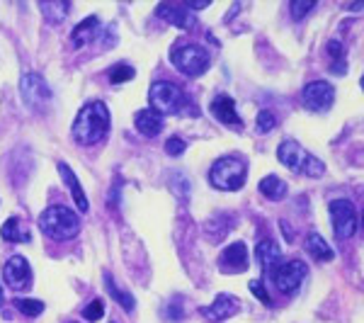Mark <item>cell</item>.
Instances as JSON below:
<instances>
[{"label":"cell","instance_id":"cell-1","mask_svg":"<svg viewBox=\"0 0 364 323\" xmlns=\"http://www.w3.org/2000/svg\"><path fill=\"white\" fill-rule=\"evenodd\" d=\"M73 136L78 144L83 146H93L98 141L104 139V134L109 131V110L107 104L100 102V100H93L78 112L73 122Z\"/></svg>","mask_w":364,"mask_h":323},{"label":"cell","instance_id":"cell-2","mask_svg":"<svg viewBox=\"0 0 364 323\" xmlns=\"http://www.w3.org/2000/svg\"><path fill=\"white\" fill-rule=\"evenodd\" d=\"M39 229L54 241H73L80 234V219L69 207H49L39 216Z\"/></svg>","mask_w":364,"mask_h":323},{"label":"cell","instance_id":"cell-3","mask_svg":"<svg viewBox=\"0 0 364 323\" xmlns=\"http://www.w3.org/2000/svg\"><path fill=\"white\" fill-rule=\"evenodd\" d=\"M248 165L238 156H226V158L214 160L212 170H209V183L212 187L224 190V192H236L246 185Z\"/></svg>","mask_w":364,"mask_h":323},{"label":"cell","instance_id":"cell-4","mask_svg":"<svg viewBox=\"0 0 364 323\" xmlns=\"http://www.w3.org/2000/svg\"><path fill=\"white\" fill-rule=\"evenodd\" d=\"M277 158H280L282 165L291 170V173H304L309 178H320L325 173L323 160H318L316 156L306 154L304 146L296 144V141H284V144L277 149Z\"/></svg>","mask_w":364,"mask_h":323},{"label":"cell","instance_id":"cell-5","mask_svg":"<svg viewBox=\"0 0 364 323\" xmlns=\"http://www.w3.org/2000/svg\"><path fill=\"white\" fill-rule=\"evenodd\" d=\"M148 102H151L153 112L156 115H177V112L188 104V98L177 88L175 83H167V80H156L148 90Z\"/></svg>","mask_w":364,"mask_h":323},{"label":"cell","instance_id":"cell-6","mask_svg":"<svg viewBox=\"0 0 364 323\" xmlns=\"http://www.w3.org/2000/svg\"><path fill=\"white\" fill-rule=\"evenodd\" d=\"M170 61L180 73L185 75H202L209 68L212 59H209V51L199 44H182L175 46L170 51Z\"/></svg>","mask_w":364,"mask_h":323},{"label":"cell","instance_id":"cell-7","mask_svg":"<svg viewBox=\"0 0 364 323\" xmlns=\"http://www.w3.org/2000/svg\"><path fill=\"white\" fill-rule=\"evenodd\" d=\"M330 224L340 241H347L357 231V209L349 199H335L330 202Z\"/></svg>","mask_w":364,"mask_h":323},{"label":"cell","instance_id":"cell-8","mask_svg":"<svg viewBox=\"0 0 364 323\" xmlns=\"http://www.w3.org/2000/svg\"><path fill=\"white\" fill-rule=\"evenodd\" d=\"M306 273H309V268H306L304 260H289V263H282L272 270V284L280 292L291 294L301 287V282L306 279Z\"/></svg>","mask_w":364,"mask_h":323},{"label":"cell","instance_id":"cell-9","mask_svg":"<svg viewBox=\"0 0 364 323\" xmlns=\"http://www.w3.org/2000/svg\"><path fill=\"white\" fill-rule=\"evenodd\" d=\"M20 93L27 107L32 110H44L51 102V88L46 85V80L39 73H25L20 80Z\"/></svg>","mask_w":364,"mask_h":323},{"label":"cell","instance_id":"cell-10","mask_svg":"<svg viewBox=\"0 0 364 323\" xmlns=\"http://www.w3.org/2000/svg\"><path fill=\"white\" fill-rule=\"evenodd\" d=\"M304 107L309 112H328L335 102V88L328 80H313L304 88Z\"/></svg>","mask_w":364,"mask_h":323},{"label":"cell","instance_id":"cell-11","mask_svg":"<svg viewBox=\"0 0 364 323\" xmlns=\"http://www.w3.org/2000/svg\"><path fill=\"white\" fill-rule=\"evenodd\" d=\"M3 277H6L8 287L15 289V292H22L32 284V268L22 255H12L10 260L3 268Z\"/></svg>","mask_w":364,"mask_h":323},{"label":"cell","instance_id":"cell-12","mask_svg":"<svg viewBox=\"0 0 364 323\" xmlns=\"http://www.w3.org/2000/svg\"><path fill=\"white\" fill-rule=\"evenodd\" d=\"M238 308H241V299L233 297V294L224 292V294H219V297L214 299L209 306H204L202 313H204V318H207V321L219 323V321H226V318L236 316Z\"/></svg>","mask_w":364,"mask_h":323},{"label":"cell","instance_id":"cell-13","mask_svg":"<svg viewBox=\"0 0 364 323\" xmlns=\"http://www.w3.org/2000/svg\"><path fill=\"white\" fill-rule=\"evenodd\" d=\"M212 115L217 117L219 122H224L226 127H231V129H243V122L236 112V102H233V98H228V95H219V98L214 100Z\"/></svg>","mask_w":364,"mask_h":323},{"label":"cell","instance_id":"cell-14","mask_svg":"<svg viewBox=\"0 0 364 323\" xmlns=\"http://www.w3.org/2000/svg\"><path fill=\"white\" fill-rule=\"evenodd\" d=\"M156 12H158V17L167 20L170 25L180 27V30H192L194 22H197V17H194L185 6H170V3H165V6H158Z\"/></svg>","mask_w":364,"mask_h":323},{"label":"cell","instance_id":"cell-15","mask_svg":"<svg viewBox=\"0 0 364 323\" xmlns=\"http://www.w3.org/2000/svg\"><path fill=\"white\" fill-rule=\"evenodd\" d=\"M221 268L228 270V273L246 270L248 268V248H246V243L236 241V243L228 246V248L221 253Z\"/></svg>","mask_w":364,"mask_h":323},{"label":"cell","instance_id":"cell-16","mask_svg":"<svg viewBox=\"0 0 364 323\" xmlns=\"http://www.w3.org/2000/svg\"><path fill=\"white\" fill-rule=\"evenodd\" d=\"M280 255H282L280 246H277L275 241H270V239L260 241L257 248H255V258H257V263H260L262 273H272V270L277 268V263H280Z\"/></svg>","mask_w":364,"mask_h":323},{"label":"cell","instance_id":"cell-17","mask_svg":"<svg viewBox=\"0 0 364 323\" xmlns=\"http://www.w3.org/2000/svg\"><path fill=\"white\" fill-rule=\"evenodd\" d=\"M59 173H61V178H64V183L69 185L71 194H73V199H75V207H78L80 212H88V209H90V202H88V197H85L83 187H80L78 178H75V173H73V170H71V165L59 163Z\"/></svg>","mask_w":364,"mask_h":323},{"label":"cell","instance_id":"cell-18","mask_svg":"<svg viewBox=\"0 0 364 323\" xmlns=\"http://www.w3.org/2000/svg\"><path fill=\"white\" fill-rule=\"evenodd\" d=\"M134 127L141 131L143 136H156L163 129V117L156 115L153 110H141L134 117Z\"/></svg>","mask_w":364,"mask_h":323},{"label":"cell","instance_id":"cell-19","mask_svg":"<svg viewBox=\"0 0 364 323\" xmlns=\"http://www.w3.org/2000/svg\"><path fill=\"white\" fill-rule=\"evenodd\" d=\"M98 35H100V20L93 15V17H85V20L75 27L71 39H73V46H85L93 39H98Z\"/></svg>","mask_w":364,"mask_h":323},{"label":"cell","instance_id":"cell-20","mask_svg":"<svg viewBox=\"0 0 364 323\" xmlns=\"http://www.w3.org/2000/svg\"><path fill=\"white\" fill-rule=\"evenodd\" d=\"M306 250H309L311 255H313L316 260H333L335 253L333 248H330L328 243H325V239L320 234H316V231H311L309 236H306Z\"/></svg>","mask_w":364,"mask_h":323},{"label":"cell","instance_id":"cell-21","mask_svg":"<svg viewBox=\"0 0 364 323\" xmlns=\"http://www.w3.org/2000/svg\"><path fill=\"white\" fill-rule=\"evenodd\" d=\"M260 192L265 194L267 199L277 202V199H284V197H286L289 187H286L284 180L277 178V175H267V178H262V180H260Z\"/></svg>","mask_w":364,"mask_h":323},{"label":"cell","instance_id":"cell-22","mask_svg":"<svg viewBox=\"0 0 364 323\" xmlns=\"http://www.w3.org/2000/svg\"><path fill=\"white\" fill-rule=\"evenodd\" d=\"M104 287H107L109 297H112L114 302L119 304V306H124V308H127V311H134V306H136V302H134V297L127 292V289L117 287V284H114V279H112V275H109V273L104 275Z\"/></svg>","mask_w":364,"mask_h":323},{"label":"cell","instance_id":"cell-23","mask_svg":"<svg viewBox=\"0 0 364 323\" xmlns=\"http://www.w3.org/2000/svg\"><path fill=\"white\" fill-rule=\"evenodd\" d=\"M0 234H3V239L6 241H10V243H27V241H30V234L20 229V219H15V216L3 224Z\"/></svg>","mask_w":364,"mask_h":323},{"label":"cell","instance_id":"cell-24","mask_svg":"<svg viewBox=\"0 0 364 323\" xmlns=\"http://www.w3.org/2000/svg\"><path fill=\"white\" fill-rule=\"evenodd\" d=\"M39 10H42V15L51 22V25H56V22H61L66 15H69L71 6L69 3H42Z\"/></svg>","mask_w":364,"mask_h":323},{"label":"cell","instance_id":"cell-25","mask_svg":"<svg viewBox=\"0 0 364 323\" xmlns=\"http://www.w3.org/2000/svg\"><path fill=\"white\" fill-rule=\"evenodd\" d=\"M134 75H136V71H134L129 64H114L112 68L107 71L109 83H114V85H119V83H129V80H131Z\"/></svg>","mask_w":364,"mask_h":323},{"label":"cell","instance_id":"cell-26","mask_svg":"<svg viewBox=\"0 0 364 323\" xmlns=\"http://www.w3.org/2000/svg\"><path fill=\"white\" fill-rule=\"evenodd\" d=\"M12 306L17 308V311H22L25 316H39L42 311H44V302H39V299H15L12 302Z\"/></svg>","mask_w":364,"mask_h":323},{"label":"cell","instance_id":"cell-27","mask_svg":"<svg viewBox=\"0 0 364 323\" xmlns=\"http://www.w3.org/2000/svg\"><path fill=\"white\" fill-rule=\"evenodd\" d=\"M255 124H257V131H262V134H267V131H272V129H275V127H277V117L272 115L270 110H262L260 115H257Z\"/></svg>","mask_w":364,"mask_h":323},{"label":"cell","instance_id":"cell-28","mask_svg":"<svg viewBox=\"0 0 364 323\" xmlns=\"http://www.w3.org/2000/svg\"><path fill=\"white\" fill-rule=\"evenodd\" d=\"M102 313H104V302L102 299H93V302L85 306L83 316L88 318V321H98V318H102Z\"/></svg>","mask_w":364,"mask_h":323},{"label":"cell","instance_id":"cell-29","mask_svg":"<svg viewBox=\"0 0 364 323\" xmlns=\"http://www.w3.org/2000/svg\"><path fill=\"white\" fill-rule=\"evenodd\" d=\"M185 149H188V144H185V139H180V136H170V139L165 141V154L167 156H180Z\"/></svg>","mask_w":364,"mask_h":323},{"label":"cell","instance_id":"cell-30","mask_svg":"<svg viewBox=\"0 0 364 323\" xmlns=\"http://www.w3.org/2000/svg\"><path fill=\"white\" fill-rule=\"evenodd\" d=\"M289 8H291V15H294V20H304V15L313 10L316 3H301V0H294Z\"/></svg>","mask_w":364,"mask_h":323},{"label":"cell","instance_id":"cell-31","mask_svg":"<svg viewBox=\"0 0 364 323\" xmlns=\"http://www.w3.org/2000/svg\"><path fill=\"white\" fill-rule=\"evenodd\" d=\"M328 54L333 56L335 61H340V66H345V64H343V61H345V49H343V44H340L338 39L328 41Z\"/></svg>","mask_w":364,"mask_h":323},{"label":"cell","instance_id":"cell-32","mask_svg":"<svg viewBox=\"0 0 364 323\" xmlns=\"http://www.w3.org/2000/svg\"><path fill=\"white\" fill-rule=\"evenodd\" d=\"M251 292L255 294V297L260 299L265 306H270V304H272V299L267 297V292H265V287H262V282H255V279H253V282H251Z\"/></svg>","mask_w":364,"mask_h":323},{"label":"cell","instance_id":"cell-33","mask_svg":"<svg viewBox=\"0 0 364 323\" xmlns=\"http://www.w3.org/2000/svg\"><path fill=\"white\" fill-rule=\"evenodd\" d=\"M3 304H6V299H3V287H0V306H3Z\"/></svg>","mask_w":364,"mask_h":323}]
</instances>
